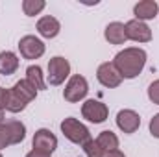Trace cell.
Returning <instances> with one entry per match:
<instances>
[{
	"mask_svg": "<svg viewBox=\"0 0 159 157\" xmlns=\"http://www.w3.org/2000/svg\"><path fill=\"white\" fill-rule=\"evenodd\" d=\"M148 129H150V135L154 137V139H159V113H156L152 120H150V124H148Z\"/></svg>",
	"mask_w": 159,
	"mask_h": 157,
	"instance_id": "obj_24",
	"label": "cell"
},
{
	"mask_svg": "<svg viewBox=\"0 0 159 157\" xmlns=\"http://www.w3.org/2000/svg\"><path fill=\"white\" fill-rule=\"evenodd\" d=\"M146 94H148V100H150L154 105H159V79H154V81L148 85Z\"/></svg>",
	"mask_w": 159,
	"mask_h": 157,
	"instance_id": "obj_22",
	"label": "cell"
},
{
	"mask_svg": "<svg viewBox=\"0 0 159 157\" xmlns=\"http://www.w3.org/2000/svg\"><path fill=\"white\" fill-rule=\"evenodd\" d=\"M146 61H148L146 50H143L139 46H128V48L120 50L119 54L113 57L111 63L119 70L122 79H133L144 70Z\"/></svg>",
	"mask_w": 159,
	"mask_h": 157,
	"instance_id": "obj_1",
	"label": "cell"
},
{
	"mask_svg": "<svg viewBox=\"0 0 159 157\" xmlns=\"http://www.w3.org/2000/svg\"><path fill=\"white\" fill-rule=\"evenodd\" d=\"M2 122H6V111L4 109H0V124Z\"/></svg>",
	"mask_w": 159,
	"mask_h": 157,
	"instance_id": "obj_28",
	"label": "cell"
},
{
	"mask_svg": "<svg viewBox=\"0 0 159 157\" xmlns=\"http://www.w3.org/2000/svg\"><path fill=\"white\" fill-rule=\"evenodd\" d=\"M96 142L102 146V150H104L106 154H107V152H115V150H119V146H120L119 137H117L111 129H104V131H100L98 137H96Z\"/></svg>",
	"mask_w": 159,
	"mask_h": 157,
	"instance_id": "obj_17",
	"label": "cell"
},
{
	"mask_svg": "<svg viewBox=\"0 0 159 157\" xmlns=\"http://www.w3.org/2000/svg\"><path fill=\"white\" fill-rule=\"evenodd\" d=\"M6 126L9 129V137H11V146L13 144H20L26 139V126L24 122L17 120V118H9L6 120Z\"/></svg>",
	"mask_w": 159,
	"mask_h": 157,
	"instance_id": "obj_16",
	"label": "cell"
},
{
	"mask_svg": "<svg viewBox=\"0 0 159 157\" xmlns=\"http://www.w3.org/2000/svg\"><path fill=\"white\" fill-rule=\"evenodd\" d=\"M26 107H28V102H26L20 94H17L13 89H9V98H7V107H6V111H9V113H22Z\"/></svg>",
	"mask_w": 159,
	"mask_h": 157,
	"instance_id": "obj_19",
	"label": "cell"
},
{
	"mask_svg": "<svg viewBox=\"0 0 159 157\" xmlns=\"http://www.w3.org/2000/svg\"><path fill=\"white\" fill-rule=\"evenodd\" d=\"M96 79L106 89H117L122 83V76L119 74V70L115 69V65L109 63V61L98 65V69H96Z\"/></svg>",
	"mask_w": 159,
	"mask_h": 157,
	"instance_id": "obj_7",
	"label": "cell"
},
{
	"mask_svg": "<svg viewBox=\"0 0 159 157\" xmlns=\"http://www.w3.org/2000/svg\"><path fill=\"white\" fill-rule=\"evenodd\" d=\"M35 30H37V34H39L41 37H44V39H54V37L59 35L61 24H59V20H57L56 17H52V15H43L39 20H37V24H35Z\"/></svg>",
	"mask_w": 159,
	"mask_h": 157,
	"instance_id": "obj_11",
	"label": "cell"
},
{
	"mask_svg": "<svg viewBox=\"0 0 159 157\" xmlns=\"http://www.w3.org/2000/svg\"><path fill=\"white\" fill-rule=\"evenodd\" d=\"M19 56L11 50H4L0 52V74L2 76H11L19 70Z\"/></svg>",
	"mask_w": 159,
	"mask_h": 157,
	"instance_id": "obj_14",
	"label": "cell"
},
{
	"mask_svg": "<svg viewBox=\"0 0 159 157\" xmlns=\"http://www.w3.org/2000/svg\"><path fill=\"white\" fill-rule=\"evenodd\" d=\"M24 79H26L30 85H34L37 91H44V89L48 87L46 78H44V74H43V69H41L39 65H30V67L26 69V78Z\"/></svg>",
	"mask_w": 159,
	"mask_h": 157,
	"instance_id": "obj_15",
	"label": "cell"
},
{
	"mask_svg": "<svg viewBox=\"0 0 159 157\" xmlns=\"http://www.w3.org/2000/svg\"><path fill=\"white\" fill-rule=\"evenodd\" d=\"M67 78H70V63H69V59H65L63 56L50 57L48 67H46V83L57 87V85L65 83Z\"/></svg>",
	"mask_w": 159,
	"mask_h": 157,
	"instance_id": "obj_3",
	"label": "cell"
},
{
	"mask_svg": "<svg viewBox=\"0 0 159 157\" xmlns=\"http://www.w3.org/2000/svg\"><path fill=\"white\" fill-rule=\"evenodd\" d=\"M24 157H52V155H50V154H44V152H39V150H34V148H32V150H30V152H28Z\"/></svg>",
	"mask_w": 159,
	"mask_h": 157,
	"instance_id": "obj_26",
	"label": "cell"
},
{
	"mask_svg": "<svg viewBox=\"0 0 159 157\" xmlns=\"http://www.w3.org/2000/svg\"><path fill=\"white\" fill-rule=\"evenodd\" d=\"M104 39L107 41L109 44H124L128 37H126V26L115 20V22H109L104 30Z\"/></svg>",
	"mask_w": 159,
	"mask_h": 157,
	"instance_id": "obj_13",
	"label": "cell"
},
{
	"mask_svg": "<svg viewBox=\"0 0 159 157\" xmlns=\"http://www.w3.org/2000/svg\"><path fill=\"white\" fill-rule=\"evenodd\" d=\"M0 157H4V155H2V152H0Z\"/></svg>",
	"mask_w": 159,
	"mask_h": 157,
	"instance_id": "obj_29",
	"label": "cell"
},
{
	"mask_svg": "<svg viewBox=\"0 0 159 157\" xmlns=\"http://www.w3.org/2000/svg\"><path fill=\"white\" fill-rule=\"evenodd\" d=\"M87 94H89V81L81 74H72L63 89V98L69 104H78V102H85Z\"/></svg>",
	"mask_w": 159,
	"mask_h": 157,
	"instance_id": "obj_4",
	"label": "cell"
},
{
	"mask_svg": "<svg viewBox=\"0 0 159 157\" xmlns=\"http://www.w3.org/2000/svg\"><path fill=\"white\" fill-rule=\"evenodd\" d=\"M115 120H117V128L126 135H131L141 128V117L133 109H120Z\"/></svg>",
	"mask_w": 159,
	"mask_h": 157,
	"instance_id": "obj_10",
	"label": "cell"
},
{
	"mask_svg": "<svg viewBox=\"0 0 159 157\" xmlns=\"http://www.w3.org/2000/svg\"><path fill=\"white\" fill-rule=\"evenodd\" d=\"M81 117L91 124H102L109 117V107L94 98H89L81 104Z\"/></svg>",
	"mask_w": 159,
	"mask_h": 157,
	"instance_id": "obj_5",
	"label": "cell"
},
{
	"mask_svg": "<svg viewBox=\"0 0 159 157\" xmlns=\"http://www.w3.org/2000/svg\"><path fill=\"white\" fill-rule=\"evenodd\" d=\"M81 148H83V154H85V157H104V155H106V152H104V150H102V146L96 142V139L87 141Z\"/></svg>",
	"mask_w": 159,
	"mask_h": 157,
	"instance_id": "obj_21",
	"label": "cell"
},
{
	"mask_svg": "<svg viewBox=\"0 0 159 157\" xmlns=\"http://www.w3.org/2000/svg\"><path fill=\"white\" fill-rule=\"evenodd\" d=\"M59 128H61L63 137H65L67 141H70L72 144L83 146L87 141H91V139H93V137H91L89 128H87L83 122H80L78 118H74V117L63 118V120H61V124H59Z\"/></svg>",
	"mask_w": 159,
	"mask_h": 157,
	"instance_id": "obj_2",
	"label": "cell"
},
{
	"mask_svg": "<svg viewBox=\"0 0 159 157\" xmlns=\"http://www.w3.org/2000/svg\"><path fill=\"white\" fill-rule=\"evenodd\" d=\"M104 157H126L124 155V152H120V150H115V152H107Z\"/></svg>",
	"mask_w": 159,
	"mask_h": 157,
	"instance_id": "obj_27",
	"label": "cell"
},
{
	"mask_svg": "<svg viewBox=\"0 0 159 157\" xmlns=\"http://www.w3.org/2000/svg\"><path fill=\"white\" fill-rule=\"evenodd\" d=\"M7 146H11V137H9V129H7L6 122H2L0 124V152Z\"/></svg>",
	"mask_w": 159,
	"mask_h": 157,
	"instance_id": "obj_23",
	"label": "cell"
},
{
	"mask_svg": "<svg viewBox=\"0 0 159 157\" xmlns=\"http://www.w3.org/2000/svg\"><path fill=\"white\" fill-rule=\"evenodd\" d=\"M17 46H19V52H20V56L24 59H39L46 52L44 41H41L35 35H24V37H20Z\"/></svg>",
	"mask_w": 159,
	"mask_h": 157,
	"instance_id": "obj_6",
	"label": "cell"
},
{
	"mask_svg": "<svg viewBox=\"0 0 159 157\" xmlns=\"http://www.w3.org/2000/svg\"><path fill=\"white\" fill-rule=\"evenodd\" d=\"M46 7L44 0H24L22 2V11L26 17H35Z\"/></svg>",
	"mask_w": 159,
	"mask_h": 157,
	"instance_id": "obj_20",
	"label": "cell"
},
{
	"mask_svg": "<svg viewBox=\"0 0 159 157\" xmlns=\"http://www.w3.org/2000/svg\"><path fill=\"white\" fill-rule=\"evenodd\" d=\"M11 89H13L17 94H20V96H22L28 104H30V102H34V100L37 98V92H39V91H37L34 85H30L26 79H19V81H17Z\"/></svg>",
	"mask_w": 159,
	"mask_h": 157,
	"instance_id": "obj_18",
	"label": "cell"
},
{
	"mask_svg": "<svg viewBox=\"0 0 159 157\" xmlns=\"http://www.w3.org/2000/svg\"><path fill=\"white\" fill-rule=\"evenodd\" d=\"M124 26H126V37H128V41H133V43H150L152 41V30H150V26L146 22L131 19Z\"/></svg>",
	"mask_w": 159,
	"mask_h": 157,
	"instance_id": "obj_9",
	"label": "cell"
},
{
	"mask_svg": "<svg viewBox=\"0 0 159 157\" xmlns=\"http://www.w3.org/2000/svg\"><path fill=\"white\" fill-rule=\"evenodd\" d=\"M32 146L34 150H39V152H44V154H54L57 150V137L46 129V128H39L35 133H34V139H32Z\"/></svg>",
	"mask_w": 159,
	"mask_h": 157,
	"instance_id": "obj_8",
	"label": "cell"
},
{
	"mask_svg": "<svg viewBox=\"0 0 159 157\" xmlns=\"http://www.w3.org/2000/svg\"><path fill=\"white\" fill-rule=\"evenodd\" d=\"M159 13V4L156 0H141L133 6V15L137 20H154Z\"/></svg>",
	"mask_w": 159,
	"mask_h": 157,
	"instance_id": "obj_12",
	"label": "cell"
},
{
	"mask_svg": "<svg viewBox=\"0 0 159 157\" xmlns=\"http://www.w3.org/2000/svg\"><path fill=\"white\" fill-rule=\"evenodd\" d=\"M7 98H9V89L0 87V109H4V111L7 107Z\"/></svg>",
	"mask_w": 159,
	"mask_h": 157,
	"instance_id": "obj_25",
	"label": "cell"
}]
</instances>
